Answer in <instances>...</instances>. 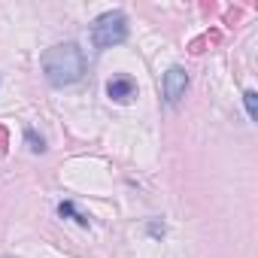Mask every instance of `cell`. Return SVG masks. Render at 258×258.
<instances>
[{"mask_svg":"<svg viewBox=\"0 0 258 258\" xmlns=\"http://www.w3.org/2000/svg\"><path fill=\"white\" fill-rule=\"evenodd\" d=\"M91 40L97 49H112V46L124 43L127 40V19L121 13H103L91 28Z\"/></svg>","mask_w":258,"mask_h":258,"instance_id":"2","label":"cell"},{"mask_svg":"<svg viewBox=\"0 0 258 258\" xmlns=\"http://www.w3.org/2000/svg\"><path fill=\"white\" fill-rule=\"evenodd\" d=\"M149 234H152V237H164V225H158V222H149Z\"/></svg>","mask_w":258,"mask_h":258,"instance_id":"8","label":"cell"},{"mask_svg":"<svg viewBox=\"0 0 258 258\" xmlns=\"http://www.w3.org/2000/svg\"><path fill=\"white\" fill-rule=\"evenodd\" d=\"M188 73L182 70V67H170L167 73H164V79H161V91H164V100L170 103V106H176L182 97H185V91H188Z\"/></svg>","mask_w":258,"mask_h":258,"instance_id":"3","label":"cell"},{"mask_svg":"<svg viewBox=\"0 0 258 258\" xmlns=\"http://www.w3.org/2000/svg\"><path fill=\"white\" fill-rule=\"evenodd\" d=\"M25 143H28V149H31L34 155H43V152H46V140L37 137L34 127H25Z\"/></svg>","mask_w":258,"mask_h":258,"instance_id":"5","label":"cell"},{"mask_svg":"<svg viewBox=\"0 0 258 258\" xmlns=\"http://www.w3.org/2000/svg\"><path fill=\"white\" fill-rule=\"evenodd\" d=\"M106 97L115 103H131L137 97V82L131 76H112L106 82Z\"/></svg>","mask_w":258,"mask_h":258,"instance_id":"4","label":"cell"},{"mask_svg":"<svg viewBox=\"0 0 258 258\" xmlns=\"http://www.w3.org/2000/svg\"><path fill=\"white\" fill-rule=\"evenodd\" d=\"M243 103H246V112H249V118L252 121H258V94L249 88V91H243Z\"/></svg>","mask_w":258,"mask_h":258,"instance_id":"7","label":"cell"},{"mask_svg":"<svg viewBox=\"0 0 258 258\" xmlns=\"http://www.w3.org/2000/svg\"><path fill=\"white\" fill-rule=\"evenodd\" d=\"M58 216H70V219H76L82 228H88V216H82V213H76V207H73V201H61L58 204Z\"/></svg>","mask_w":258,"mask_h":258,"instance_id":"6","label":"cell"},{"mask_svg":"<svg viewBox=\"0 0 258 258\" xmlns=\"http://www.w3.org/2000/svg\"><path fill=\"white\" fill-rule=\"evenodd\" d=\"M43 73L49 79V85L64 88L82 79L85 73V55L76 43H58L52 49L43 52Z\"/></svg>","mask_w":258,"mask_h":258,"instance_id":"1","label":"cell"}]
</instances>
